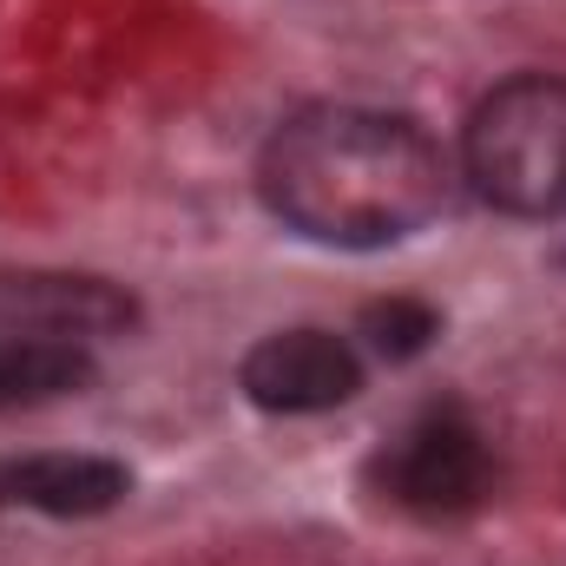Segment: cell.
I'll return each mask as SVG.
<instances>
[{
  "label": "cell",
  "mask_w": 566,
  "mask_h": 566,
  "mask_svg": "<svg viewBox=\"0 0 566 566\" xmlns=\"http://www.w3.org/2000/svg\"><path fill=\"white\" fill-rule=\"evenodd\" d=\"M258 198L323 251H389L454 198V158L422 119L382 106H303L258 151Z\"/></svg>",
  "instance_id": "1"
},
{
  "label": "cell",
  "mask_w": 566,
  "mask_h": 566,
  "mask_svg": "<svg viewBox=\"0 0 566 566\" xmlns=\"http://www.w3.org/2000/svg\"><path fill=\"white\" fill-rule=\"evenodd\" d=\"M454 171L507 218H566V73L501 80L468 113Z\"/></svg>",
  "instance_id": "2"
},
{
  "label": "cell",
  "mask_w": 566,
  "mask_h": 566,
  "mask_svg": "<svg viewBox=\"0 0 566 566\" xmlns=\"http://www.w3.org/2000/svg\"><path fill=\"white\" fill-rule=\"evenodd\" d=\"M488 481H494L488 434L461 409H428L376 454L382 501H396L402 514H422V521H454V514L481 507Z\"/></svg>",
  "instance_id": "3"
},
{
  "label": "cell",
  "mask_w": 566,
  "mask_h": 566,
  "mask_svg": "<svg viewBox=\"0 0 566 566\" xmlns=\"http://www.w3.org/2000/svg\"><path fill=\"white\" fill-rule=\"evenodd\" d=\"M238 389L264 416H329L363 396V356L336 329H271L244 349Z\"/></svg>",
  "instance_id": "4"
},
{
  "label": "cell",
  "mask_w": 566,
  "mask_h": 566,
  "mask_svg": "<svg viewBox=\"0 0 566 566\" xmlns=\"http://www.w3.org/2000/svg\"><path fill=\"white\" fill-rule=\"evenodd\" d=\"M133 494V474L113 454H0V507L53 514V521H93L113 514Z\"/></svg>",
  "instance_id": "5"
},
{
  "label": "cell",
  "mask_w": 566,
  "mask_h": 566,
  "mask_svg": "<svg viewBox=\"0 0 566 566\" xmlns=\"http://www.w3.org/2000/svg\"><path fill=\"white\" fill-rule=\"evenodd\" d=\"M126 323H133V296L99 277H40V271L0 277V329H13V336L86 343V336H113Z\"/></svg>",
  "instance_id": "6"
},
{
  "label": "cell",
  "mask_w": 566,
  "mask_h": 566,
  "mask_svg": "<svg viewBox=\"0 0 566 566\" xmlns=\"http://www.w3.org/2000/svg\"><path fill=\"white\" fill-rule=\"evenodd\" d=\"M93 382V356L86 343L66 336H0V416L7 409H40L60 396H80Z\"/></svg>",
  "instance_id": "7"
},
{
  "label": "cell",
  "mask_w": 566,
  "mask_h": 566,
  "mask_svg": "<svg viewBox=\"0 0 566 566\" xmlns=\"http://www.w3.org/2000/svg\"><path fill=\"white\" fill-rule=\"evenodd\" d=\"M434 336H441V316L428 310L422 296H382V303L363 310V343L382 363H416Z\"/></svg>",
  "instance_id": "8"
}]
</instances>
